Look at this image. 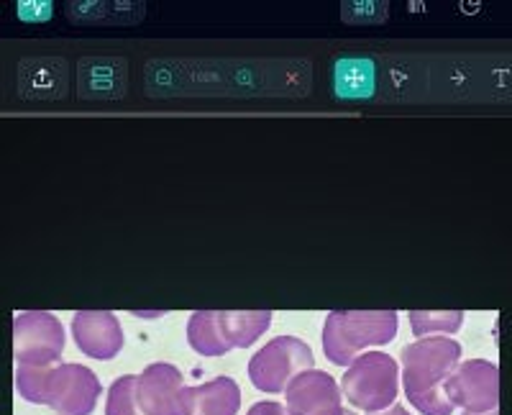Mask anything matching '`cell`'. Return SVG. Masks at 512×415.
<instances>
[{
	"label": "cell",
	"instance_id": "obj_18",
	"mask_svg": "<svg viewBox=\"0 0 512 415\" xmlns=\"http://www.w3.org/2000/svg\"><path fill=\"white\" fill-rule=\"evenodd\" d=\"M367 415H410V410L395 403V405H390L387 410H379V413H367Z\"/></svg>",
	"mask_w": 512,
	"mask_h": 415
},
{
	"label": "cell",
	"instance_id": "obj_7",
	"mask_svg": "<svg viewBox=\"0 0 512 415\" xmlns=\"http://www.w3.org/2000/svg\"><path fill=\"white\" fill-rule=\"evenodd\" d=\"M136 400L144 415H190V387L180 369L154 362L136 380Z\"/></svg>",
	"mask_w": 512,
	"mask_h": 415
},
{
	"label": "cell",
	"instance_id": "obj_15",
	"mask_svg": "<svg viewBox=\"0 0 512 415\" xmlns=\"http://www.w3.org/2000/svg\"><path fill=\"white\" fill-rule=\"evenodd\" d=\"M54 369H57V364H49V367H26V364H16L18 395L31 405H47V392Z\"/></svg>",
	"mask_w": 512,
	"mask_h": 415
},
{
	"label": "cell",
	"instance_id": "obj_9",
	"mask_svg": "<svg viewBox=\"0 0 512 415\" xmlns=\"http://www.w3.org/2000/svg\"><path fill=\"white\" fill-rule=\"evenodd\" d=\"M285 408L290 415H344V395L336 377L308 369L287 385Z\"/></svg>",
	"mask_w": 512,
	"mask_h": 415
},
{
	"label": "cell",
	"instance_id": "obj_12",
	"mask_svg": "<svg viewBox=\"0 0 512 415\" xmlns=\"http://www.w3.org/2000/svg\"><path fill=\"white\" fill-rule=\"evenodd\" d=\"M218 321L233 349H249L272 326V310H218Z\"/></svg>",
	"mask_w": 512,
	"mask_h": 415
},
{
	"label": "cell",
	"instance_id": "obj_6",
	"mask_svg": "<svg viewBox=\"0 0 512 415\" xmlns=\"http://www.w3.org/2000/svg\"><path fill=\"white\" fill-rule=\"evenodd\" d=\"M443 392L464 413H492L500 405V369L487 359H466L446 377Z\"/></svg>",
	"mask_w": 512,
	"mask_h": 415
},
{
	"label": "cell",
	"instance_id": "obj_14",
	"mask_svg": "<svg viewBox=\"0 0 512 415\" xmlns=\"http://www.w3.org/2000/svg\"><path fill=\"white\" fill-rule=\"evenodd\" d=\"M408 318L418 339L433 334H456L464 326V310H410Z\"/></svg>",
	"mask_w": 512,
	"mask_h": 415
},
{
	"label": "cell",
	"instance_id": "obj_3",
	"mask_svg": "<svg viewBox=\"0 0 512 415\" xmlns=\"http://www.w3.org/2000/svg\"><path fill=\"white\" fill-rule=\"evenodd\" d=\"M341 395L361 413H379L400 395V364L384 351H364L341 380Z\"/></svg>",
	"mask_w": 512,
	"mask_h": 415
},
{
	"label": "cell",
	"instance_id": "obj_1",
	"mask_svg": "<svg viewBox=\"0 0 512 415\" xmlns=\"http://www.w3.org/2000/svg\"><path fill=\"white\" fill-rule=\"evenodd\" d=\"M464 357L451 336H425L402 349L400 377L405 398L423 415H451L454 405L443 392V382Z\"/></svg>",
	"mask_w": 512,
	"mask_h": 415
},
{
	"label": "cell",
	"instance_id": "obj_17",
	"mask_svg": "<svg viewBox=\"0 0 512 415\" xmlns=\"http://www.w3.org/2000/svg\"><path fill=\"white\" fill-rule=\"evenodd\" d=\"M246 415H290V413H287L285 405L277 403V400H262V403L251 405Z\"/></svg>",
	"mask_w": 512,
	"mask_h": 415
},
{
	"label": "cell",
	"instance_id": "obj_20",
	"mask_svg": "<svg viewBox=\"0 0 512 415\" xmlns=\"http://www.w3.org/2000/svg\"><path fill=\"white\" fill-rule=\"evenodd\" d=\"M344 415H356V413H351V410H346V408H344Z\"/></svg>",
	"mask_w": 512,
	"mask_h": 415
},
{
	"label": "cell",
	"instance_id": "obj_11",
	"mask_svg": "<svg viewBox=\"0 0 512 415\" xmlns=\"http://www.w3.org/2000/svg\"><path fill=\"white\" fill-rule=\"evenodd\" d=\"M241 387L233 377H216L190 387V415H239Z\"/></svg>",
	"mask_w": 512,
	"mask_h": 415
},
{
	"label": "cell",
	"instance_id": "obj_13",
	"mask_svg": "<svg viewBox=\"0 0 512 415\" xmlns=\"http://www.w3.org/2000/svg\"><path fill=\"white\" fill-rule=\"evenodd\" d=\"M187 344L200 357H226L233 349L223 336L218 310H195L187 321Z\"/></svg>",
	"mask_w": 512,
	"mask_h": 415
},
{
	"label": "cell",
	"instance_id": "obj_5",
	"mask_svg": "<svg viewBox=\"0 0 512 415\" xmlns=\"http://www.w3.org/2000/svg\"><path fill=\"white\" fill-rule=\"evenodd\" d=\"M64 326L49 310H24L13 318V357L26 367L62 362Z\"/></svg>",
	"mask_w": 512,
	"mask_h": 415
},
{
	"label": "cell",
	"instance_id": "obj_16",
	"mask_svg": "<svg viewBox=\"0 0 512 415\" xmlns=\"http://www.w3.org/2000/svg\"><path fill=\"white\" fill-rule=\"evenodd\" d=\"M136 380L139 375H123L113 382L105 400V415H144L136 400Z\"/></svg>",
	"mask_w": 512,
	"mask_h": 415
},
{
	"label": "cell",
	"instance_id": "obj_2",
	"mask_svg": "<svg viewBox=\"0 0 512 415\" xmlns=\"http://www.w3.org/2000/svg\"><path fill=\"white\" fill-rule=\"evenodd\" d=\"M397 328L395 310H331L323 323V354L336 367H351L369 346L392 344Z\"/></svg>",
	"mask_w": 512,
	"mask_h": 415
},
{
	"label": "cell",
	"instance_id": "obj_4",
	"mask_svg": "<svg viewBox=\"0 0 512 415\" xmlns=\"http://www.w3.org/2000/svg\"><path fill=\"white\" fill-rule=\"evenodd\" d=\"M313 349L297 336H277L249 359V380L256 390L280 395L297 375L313 369Z\"/></svg>",
	"mask_w": 512,
	"mask_h": 415
},
{
	"label": "cell",
	"instance_id": "obj_10",
	"mask_svg": "<svg viewBox=\"0 0 512 415\" xmlns=\"http://www.w3.org/2000/svg\"><path fill=\"white\" fill-rule=\"evenodd\" d=\"M72 339L85 357L116 359L123 349V328L111 310H80L72 318Z\"/></svg>",
	"mask_w": 512,
	"mask_h": 415
},
{
	"label": "cell",
	"instance_id": "obj_19",
	"mask_svg": "<svg viewBox=\"0 0 512 415\" xmlns=\"http://www.w3.org/2000/svg\"><path fill=\"white\" fill-rule=\"evenodd\" d=\"M464 415H474V413H464ZM482 415H500L497 410H492V413H482Z\"/></svg>",
	"mask_w": 512,
	"mask_h": 415
},
{
	"label": "cell",
	"instance_id": "obj_8",
	"mask_svg": "<svg viewBox=\"0 0 512 415\" xmlns=\"http://www.w3.org/2000/svg\"><path fill=\"white\" fill-rule=\"evenodd\" d=\"M100 392L103 385L93 369L85 364L59 362L49 382L47 405L57 415H93Z\"/></svg>",
	"mask_w": 512,
	"mask_h": 415
}]
</instances>
